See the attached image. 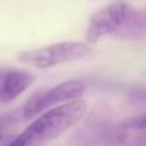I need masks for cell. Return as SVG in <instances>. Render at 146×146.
<instances>
[{"label": "cell", "mask_w": 146, "mask_h": 146, "mask_svg": "<svg viewBox=\"0 0 146 146\" xmlns=\"http://www.w3.org/2000/svg\"><path fill=\"white\" fill-rule=\"evenodd\" d=\"M86 110L87 104L82 99L60 104L33 121L8 146H38L46 144L77 124L86 114Z\"/></svg>", "instance_id": "6da1fadb"}, {"label": "cell", "mask_w": 146, "mask_h": 146, "mask_svg": "<svg viewBox=\"0 0 146 146\" xmlns=\"http://www.w3.org/2000/svg\"><path fill=\"white\" fill-rule=\"evenodd\" d=\"M136 10L126 1H117L96 10L90 17L86 31V42L94 45L103 36L128 30L136 22Z\"/></svg>", "instance_id": "7a4b0ae2"}, {"label": "cell", "mask_w": 146, "mask_h": 146, "mask_svg": "<svg viewBox=\"0 0 146 146\" xmlns=\"http://www.w3.org/2000/svg\"><path fill=\"white\" fill-rule=\"evenodd\" d=\"M88 53H90V45L87 42L64 41V42L53 44L40 49L21 51L17 55V59L21 63L28 64L35 68L45 69L66 62L82 59Z\"/></svg>", "instance_id": "3957f363"}, {"label": "cell", "mask_w": 146, "mask_h": 146, "mask_svg": "<svg viewBox=\"0 0 146 146\" xmlns=\"http://www.w3.org/2000/svg\"><path fill=\"white\" fill-rule=\"evenodd\" d=\"M86 85L80 80H71L54 86L53 88H42L33 92L23 105V117L31 119L50 106L64 104L80 99L85 94Z\"/></svg>", "instance_id": "277c9868"}, {"label": "cell", "mask_w": 146, "mask_h": 146, "mask_svg": "<svg viewBox=\"0 0 146 146\" xmlns=\"http://www.w3.org/2000/svg\"><path fill=\"white\" fill-rule=\"evenodd\" d=\"M36 80L33 73L25 71H9L5 73L0 85V103L14 100Z\"/></svg>", "instance_id": "5b68a950"}, {"label": "cell", "mask_w": 146, "mask_h": 146, "mask_svg": "<svg viewBox=\"0 0 146 146\" xmlns=\"http://www.w3.org/2000/svg\"><path fill=\"white\" fill-rule=\"evenodd\" d=\"M123 126L126 128L131 129H146V113L141 114V115L132 117V118L124 121Z\"/></svg>", "instance_id": "8992f818"}, {"label": "cell", "mask_w": 146, "mask_h": 146, "mask_svg": "<svg viewBox=\"0 0 146 146\" xmlns=\"http://www.w3.org/2000/svg\"><path fill=\"white\" fill-rule=\"evenodd\" d=\"M1 139H3V137H1V136H0V141H1Z\"/></svg>", "instance_id": "52a82bcc"}]
</instances>
